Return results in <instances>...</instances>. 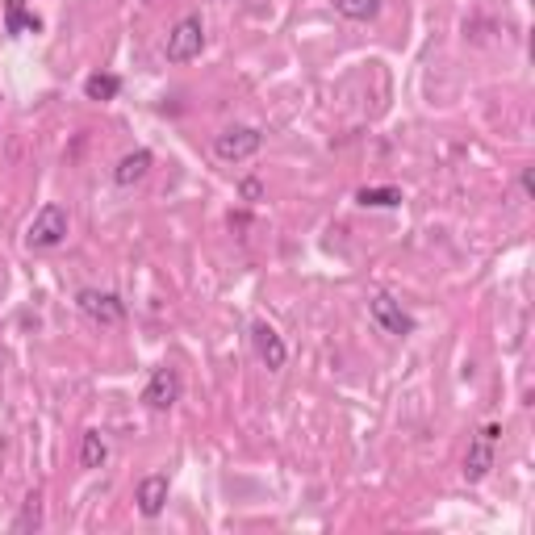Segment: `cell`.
I'll use <instances>...</instances> for the list:
<instances>
[{
    "mask_svg": "<svg viewBox=\"0 0 535 535\" xmlns=\"http://www.w3.org/2000/svg\"><path fill=\"white\" fill-rule=\"evenodd\" d=\"M67 230H72V218H67V209L59 201H46L38 214L30 218L26 226V247L30 251H55L67 243Z\"/></svg>",
    "mask_w": 535,
    "mask_h": 535,
    "instance_id": "cell-1",
    "label": "cell"
},
{
    "mask_svg": "<svg viewBox=\"0 0 535 535\" xmlns=\"http://www.w3.org/2000/svg\"><path fill=\"white\" fill-rule=\"evenodd\" d=\"M498 439H502V423H485L477 435H473V444L469 452H464V469L460 477L469 481V485H481L485 477L494 473V456H498Z\"/></svg>",
    "mask_w": 535,
    "mask_h": 535,
    "instance_id": "cell-2",
    "label": "cell"
},
{
    "mask_svg": "<svg viewBox=\"0 0 535 535\" xmlns=\"http://www.w3.org/2000/svg\"><path fill=\"white\" fill-rule=\"evenodd\" d=\"M201 51H205V21H201V13H184L168 30L164 55H168V63H193V59H201Z\"/></svg>",
    "mask_w": 535,
    "mask_h": 535,
    "instance_id": "cell-3",
    "label": "cell"
},
{
    "mask_svg": "<svg viewBox=\"0 0 535 535\" xmlns=\"http://www.w3.org/2000/svg\"><path fill=\"white\" fill-rule=\"evenodd\" d=\"M76 310L88 322H97V327H122L126 322V301L118 293H109V289H80Z\"/></svg>",
    "mask_w": 535,
    "mask_h": 535,
    "instance_id": "cell-4",
    "label": "cell"
},
{
    "mask_svg": "<svg viewBox=\"0 0 535 535\" xmlns=\"http://www.w3.org/2000/svg\"><path fill=\"white\" fill-rule=\"evenodd\" d=\"M264 147V134L255 126H226L222 134H214V155L222 164H243V159L260 155Z\"/></svg>",
    "mask_w": 535,
    "mask_h": 535,
    "instance_id": "cell-5",
    "label": "cell"
},
{
    "mask_svg": "<svg viewBox=\"0 0 535 535\" xmlns=\"http://www.w3.org/2000/svg\"><path fill=\"white\" fill-rule=\"evenodd\" d=\"M180 389H184L180 372H176L172 364H159V368L151 372L147 389H143V406H147V410H155V414H168V410L180 402Z\"/></svg>",
    "mask_w": 535,
    "mask_h": 535,
    "instance_id": "cell-6",
    "label": "cell"
},
{
    "mask_svg": "<svg viewBox=\"0 0 535 535\" xmlns=\"http://www.w3.org/2000/svg\"><path fill=\"white\" fill-rule=\"evenodd\" d=\"M368 314H372V322L385 331V335H393V339H406V335H414V327L418 322L402 310V301H393L389 293H372L368 297Z\"/></svg>",
    "mask_w": 535,
    "mask_h": 535,
    "instance_id": "cell-7",
    "label": "cell"
},
{
    "mask_svg": "<svg viewBox=\"0 0 535 535\" xmlns=\"http://www.w3.org/2000/svg\"><path fill=\"white\" fill-rule=\"evenodd\" d=\"M251 347H255V356H260V364L268 372H281L285 360H289L285 339L276 335V327H268V322H251Z\"/></svg>",
    "mask_w": 535,
    "mask_h": 535,
    "instance_id": "cell-8",
    "label": "cell"
},
{
    "mask_svg": "<svg viewBox=\"0 0 535 535\" xmlns=\"http://www.w3.org/2000/svg\"><path fill=\"white\" fill-rule=\"evenodd\" d=\"M168 494H172V481L168 473H151L138 481V490H134V502H138V515L143 519H159L168 510Z\"/></svg>",
    "mask_w": 535,
    "mask_h": 535,
    "instance_id": "cell-9",
    "label": "cell"
},
{
    "mask_svg": "<svg viewBox=\"0 0 535 535\" xmlns=\"http://www.w3.org/2000/svg\"><path fill=\"white\" fill-rule=\"evenodd\" d=\"M151 168H155V155L147 147H138V151L122 155L118 164H113V184H118V189H134V184L143 180Z\"/></svg>",
    "mask_w": 535,
    "mask_h": 535,
    "instance_id": "cell-10",
    "label": "cell"
},
{
    "mask_svg": "<svg viewBox=\"0 0 535 535\" xmlns=\"http://www.w3.org/2000/svg\"><path fill=\"white\" fill-rule=\"evenodd\" d=\"M5 34H9V38L42 34V17L26 9V0H5Z\"/></svg>",
    "mask_w": 535,
    "mask_h": 535,
    "instance_id": "cell-11",
    "label": "cell"
},
{
    "mask_svg": "<svg viewBox=\"0 0 535 535\" xmlns=\"http://www.w3.org/2000/svg\"><path fill=\"white\" fill-rule=\"evenodd\" d=\"M118 97H122V76H113V72H92V76L84 80V101L105 105V101H118Z\"/></svg>",
    "mask_w": 535,
    "mask_h": 535,
    "instance_id": "cell-12",
    "label": "cell"
},
{
    "mask_svg": "<svg viewBox=\"0 0 535 535\" xmlns=\"http://www.w3.org/2000/svg\"><path fill=\"white\" fill-rule=\"evenodd\" d=\"M105 460H109L105 435H101V431H84V435H80V469L97 473V469H105Z\"/></svg>",
    "mask_w": 535,
    "mask_h": 535,
    "instance_id": "cell-13",
    "label": "cell"
},
{
    "mask_svg": "<svg viewBox=\"0 0 535 535\" xmlns=\"http://www.w3.org/2000/svg\"><path fill=\"white\" fill-rule=\"evenodd\" d=\"M356 201L364 209H398L402 205V189H393V184H377V189H360Z\"/></svg>",
    "mask_w": 535,
    "mask_h": 535,
    "instance_id": "cell-14",
    "label": "cell"
},
{
    "mask_svg": "<svg viewBox=\"0 0 535 535\" xmlns=\"http://www.w3.org/2000/svg\"><path fill=\"white\" fill-rule=\"evenodd\" d=\"M335 9L347 21H372L381 17V0H335Z\"/></svg>",
    "mask_w": 535,
    "mask_h": 535,
    "instance_id": "cell-15",
    "label": "cell"
},
{
    "mask_svg": "<svg viewBox=\"0 0 535 535\" xmlns=\"http://www.w3.org/2000/svg\"><path fill=\"white\" fill-rule=\"evenodd\" d=\"M38 527H42V494L34 490V494L26 498V506H21V515L13 519V531L26 535V531H38Z\"/></svg>",
    "mask_w": 535,
    "mask_h": 535,
    "instance_id": "cell-16",
    "label": "cell"
},
{
    "mask_svg": "<svg viewBox=\"0 0 535 535\" xmlns=\"http://www.w3.org/2000/svg\"><path fill=\"white\" fill-rule=\"evenodd\" d=\"M243 197H247V201H260V197H264V184H260V180H243Z\"/></svg>",
    "mask_w": 535,
    "mask_h": 535,
    "instance_id": "cell-17",
    "label": "cell"
},
{
    "mask_svg": "<svg viewBox=\"0 0 535 535\" xmlns=\"http://www.w3.org/2000/svg\"><path fill=\"white\" fill-rule=\"evenodd\" d=\"M519 189H523L527 197L535 193V180H531V168H523V172H519Z\"/></svg>",
    "mask_w": 535,
    "mask_h": 535,
    "instance_id": "cell-18",
    "label": "cell"
}]
</instances>
